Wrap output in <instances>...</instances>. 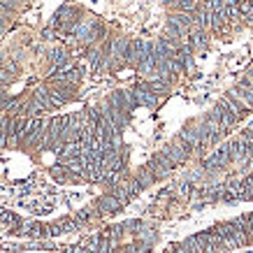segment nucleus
<instances>
[{"instance_id": "f257e3e1", "label": "nucleus", "mask_w": 253, "mask_h": 253, "mask_svg": "<svg viewBox=\"0 0 253 253\" xmlns=\"http://www.w3.org/2000/svg\"><path fill=\"white\" fill-rule=\"evenodd\" d=\"M126 207V205H123L121 200L116 198L114 193H105V195H102V198L98 200V202H95V209H98V214L100 216H109V214H116V211H121V209Z\"/></svg>"}, {"instance_id": "f03ea898", "label": "nucleus", "mask_w": 253, "mask_h": 253, "mask_svg": "<svg viewBox=\"0 0 253 253\" xmlns=\"http://www.w3.org/2000/svg\"><path fill=\"white\" fill-rule=\"evenodd\" d=\"M54 65L56 68H65L68 65V54L65 51H54Z\"/></svg>"}]
</instances>
